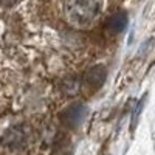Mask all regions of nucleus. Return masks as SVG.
Masks as SVG:
<instances>
[{
	"label": "nucleus",
	"mask_w": 155,
	"mask_h": 155,
	"mask_svg": "<svg viewBox=\"0 0 155 155\" xmlns=\"http://www.w3.org/2000/svg\"><path fill=\"white\" fill-rule=\"evenodd\" d=\"M2 143L12 150H19L25 146V134L20 129H11V130L6 132V135L3 137Z\"/></svg>",
	"instance_id": "nucleus-3"
},
{
	"label": "nucleus",
	"mask_w": 155,
	"mask_h": 155,
	"mask_svg": "<svg viewBox=\"0 0 155 155\" xmlns=\"http://www.w3.org/2000/svg\"><path fill=\"white\" fill-rule=\"evenodd\" d=\"M84 113H85V109L82 107V104H74L71 107H68L65 112L62 113V121L65 123L67 126H78L82 120H84Z\"/></svg>",
	"instance_id": "nucleus-2"
},
{
	"label": "nucleus",
	"mask_w": 155,
	"mask_h": 155,
	"mask_svg": "<svg viewBox=\"0 0 155 155\" xmlns=\"http://www.w3.org/2000/svg\"><path fill=\"white\" fill-rule=\"evenodd\" d=\"M127 25V16L124 14V12H116L115 16H112L107 23H106V28L109 33L112 34H118L124 30V27Z\"/></svg>",
	"instance_id": "nucleus-4"
},
{
	"label": "nucleus",
	"mask_w": 155,
	"mask_h": 155,
	"mask_svg": "<svg viewBox=\"0 0 155 155\" xmlns=\"http://www.w3.org/2000/svg\"><path fill=\"white\" fill-rule=\"evenodd\" d=\"M65 14L76 27H87L98 17L99 3L98 0H67Z\"/></svg>",
	"instance_id": "nucleus-1"
},
{
	"label": "nucleus",
	"mask_w": 155,
	"mask_h": 155,
	"mask_svg": "<svg viewBox=\"0 0 155 155\" xmlns=\"http://www.w3.org/2000/svg\"><path fill=\"white\" fill-rule=\"evenodd\" d=\"M106 79V71L102 67H95L93 70H90L87 73V78H85V82L87 85H92V87H99Z\"/></svg>",
	"instance_id": "nucleus-5"
}]
</instances>
